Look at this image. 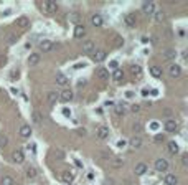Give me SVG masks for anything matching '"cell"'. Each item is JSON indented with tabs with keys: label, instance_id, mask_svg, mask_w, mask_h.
Listing matches in <instances>:
<instances>
[{
	"label": "cell",
	"instance_id": "obj_43",
	"mask_svg": "<svg viewBox=\"0 0 188 185\" xmlns=\"http://www.w3.org/2000/svg\"><path fill=\"white\" fill-rule=\"evenodd\" d=\"M63 116H66V117H69V116H71V111H69L68 108H64V109H63Z\"/></svg>",
	"mask_w": 188,
	"mask_h": 185
},
{
	"label": "cell",
	"instance_id": "obj_18",
	"mask_svg": "<svg viewBox=\"0 0 188 185\" xmlns=\"http://www.w3.org/2000/svg\"><path fill=\"white\" fill-rule=\"evenodd\" d=\"M61 179H63L66 183H71L73 180H74V174H73L71 170H64V172H63V175H61Z\"/></svg>",
	"mask_w": 188,
	"mask_h": 185
},
{
	"label": "cell",
	"instance_id": "obj_16",
	"mask_svg": "<svg viewBox=\"0 0 188 185\" xmlns=\"http://www.w3.org/2000/svg\"><path fill=\"white\" fill-rule=\"evenodd\" d=\"M86 35V27L84 25H76L74 27V38H83Z\"/></svg>",
	"mask_w": 188,
	"mask_h": 185
},
{
	"label": "cell",
	"instance_id": "obj_34",
	"mask_svg": "<svg viewBox=\"0 0 188 185\" xmlns=\"http://www.w3.org/2000/svg\"><path fill=\"white\" fill-rule=\"evenodd\" d=\"M122 165H124V160H122V159L117 157V159L112 160V167H114V168H121Z\"/></svg>",
	"mask_w": 188,
	"mask_h": 185
},
{
	"label": "cell",
	"instance_id": "obj_22",
	"mask_svg": "<svg viewBox=\"0 0 188 185\" xmlns=\"http://www.w3.org/2000/svg\"><path fill=\"white\" fill-rule=\"evenodd\" d=\"M15 25L20 27V28H27L28 25H30V22H28V18H27V17H18V18H17V22H15Z\"/></svg>",
	"mask_w": 188,
	"mask_h": 185
},
{
	"label": "cell",
	"instance_id": "obj_47",
	"mask_svg": "<svg viewBox=\"0 0 188 185\" xmlns=\"http://www.w3.org/2000/svg\"><path fill=\"white\" fill-rule=\"evenodd\" d=\"M104 185H114V180H111V179H106V180H104Z\"/></svg>",
	"mask_w": 188,
	"mask_h": 185
},
{
	"label": "cell",
	"instance_id": "obj_9",
	"mask_svg": "<svg viewBox=\"0 0 188 185\" xmlns=\"http://www.w3.org/2000/svg\"><path fill=\"white\" fill-rule=\"evenodd\" d=\"M27 63H28V66H36V65L40 63V55L38 53H31V55L28 56Z\"/></svg>",
	"mask_w": 188,
	"mask_h": 185
},
{
	"label": "cell",
	"instance_id": "obj_32",
	"mask_svg": "<svg viewBox=\"0 0 188 185\" xmlns=\"http://www.w3.org/2000/svg\"><path fill=\"white\" fill-rule=\"evenodd\" d=\"M155 20H157V22H163V20H165V12L163 10H158V12H155Z\"/></svg>",
	"mask_w": 188,
	"mask_h": 185
},
{
	"label": "cell",
	"instance_id": "obj_31",
	"mask_svg": "<svg viewBox=\"0 0 188 185\" xmlns=\"http://www.w3.org/2000/svg\"><path fill=\"white\" fill-rule=\"evenodd\" d=\"M130 71H132L134 76H142V68L139 66V65H134V66H130Z\"/></svg>",
	"mask_w": 188,
	"mask_h": 185
},
{
	"label": "cell",
	"instance_id": "obj_13",
	"mask_svg": "<svg viewBox=\"0 0 188 185\" xmlns=\"http://www.w3.org/2000/svg\"><path fill=\"white\" fill-rule=\"evenodd\" d=\"M129 146L134 147V149H140L142 147V139L139 137V135H134V137L129 141Z\"/></svg>",
	"mask_w": 188,
	"mask_h": 185
},
{
	"label": "cell",
	"instance_id": "obj_7",
	"mask_svg": "<svg viewBox=\"0 0 188 185\" xmlns=\"http://www.w3.org/2000/svg\"><path fill=\"white\" fill-rule=\"evenodd\" d=\"M73 98H74V94H73L71 89H64V91L60 94V101H63V102H69Z\"/></svg>",
	"mask_w": 188,
	"mask_h": 185
},
{
	"label": "cell",
	"instance_id": "obj_6",
	"mask_svg": "<svg viewBox=\"0 0 188 185\" xmlns=\"http://www.w3.org/2000/svg\"><path fill=\"white\" fill-rule=\"evenodd\" d=\"M168 75H170L172 78H178L180 75H182V66H180V65H170Z\"/></svg>",
	"mask_w": 188,
	"mask_h": 185
},
{
	"label": "cell",
	"instance_id": "obj_38",
	"mask_svg": "<svg viewBox=\"0 0 188 185\" xmlns=\"http://www.w3.org/2000/svg\"><path fill=\"white\" fill-rule=\"evenodd\" d=\"M130 111H132V113H139V111H140V106H139V104H132V106H130Z\"/></svg>",
	"mask_w": 188,
	"mask_h": 185
},
{
	"label": "cell",
	"instance_id": "obj_17",
	"mask_svg": "<svg viewBox=\"0 0 188 185\" xmlns=\"http://www.w3.org/2000/svg\"><path fill=\"white\" fill-rule=\"evenodd\" d=\"M96 76L99 78V80H103V81H106V80H109V71L106 68H99L96 71Z\"/></svg>",
	"mask_w": 188,
	"mask_h": 185
},
{
	"label": "cell",
	"instance_id": "obj_12",
	"mask_svg": "<svg viewBox=\"0 0 188 185\" xmlns=\"http://www.w3.org/2000/svg\"><path fill=\"white\" fill-rule=\"evenodd\" d=\"M20 135H22L23 139H27V137H30L31 135V127L28 126V124H23L22 127H20V132H18Z\"/></svg>",
	"mask_w": 188,
	"mask_h": 185
},
{
	"label": "cell",
	"instance_id": "obj_30",
	"mask_svg": "<svg viewBox=\"0 0 188 185\" xmlns=\"http://www.w3.org/2000/svg\"><path fill=\"white\" fill-rule=\"evenodd\" d=\"M114 80L116 81H121V80H124V71H122L121 68H117V69H114Z\"/></svg>",
	"mask_w": 188,
	"mask_h": 185
},
{
	"label": "cell",
	"instance_id": "obj_21",
	"mask_svg": "<svg viewBox=\"0 0 188 185\" xmlns=\"http://www.w3.org/2000/svg\"><path fill=\"white\" fill-rule=\"evenodd\" d=\"M150 75H152L154 78H162L163 71H162V68H160V66H157V65H154V66L150 68Z\"/></svg>",
	"mask_w": 188,
	"mask_h": 185
},
{
	"label": "cell",
	"instance_id": "obj_11",
	"mask_svg": "<svg viewBox=\"0 0 188 185\" xmlns=\"http://www.w3.org/2000/svg\"><path fill=\"white\" fill-rule=\"evenodd\" d=\"M60 99V94L58 93H55V91H51V93H48V96H46V101H48V104L50 106H55L56 104V101Z\"/></svg>",
	"mask_w": 188,
	"mask_h": 185
},
{
	"label": "cell",
	"instance_id": "obj_50",
	"mask_svg": "<svg viewBox=\"0 0 188 185\" xmlns=\"http://www.w3.org/2000/svg\"><path fill=\"white\" fill-rule=\"evenodd\" d=\"M132 96H134L132 91H127V93H125V98H132Z\"/></svg>",
	"mask_w": 188,
	"mask_h": 185
},
{
	"label": "cell",
	"instance_id": "obj_26",
	"mask_svg": "<svg viewBox=\"0 0 188 185\" xmlns=\"http://www.w3.org/2000/svg\"><path fill=\"white\" fill-rule=\"evenodd\" d=\"M124 23L127 27H134V25H136V15H132V13L125 15V17H124Z\"/></svg>",
	"mask_w": 188,
	"mask_h": 185
},
{
	"label": "cell",
	"instance_id": "obj_24",
	"mask_svg": "<svg viewBox=\"0 0 188 185\" xmlns=\"http://www.w3.org/2000/svg\"><path fill=\"white\" fill-rule=\"evenodd\" d=\"M167 149H168V152H170L172 155H175V154H178V152H180L178 144H177V142H173V141L168 142V147H167Z\"/></svg>",
	"mask_w": 188,
	"mask_h": 185
},
{
	"label": "cell",
	"instance_id": "obj_23",
	"mask_svg": "<svg viewBox=\"0 0 188 185\" xmlns=\"http://www.w3.org/2000/svg\"><path fill=\"white\" fill-rule=\"evenodd\" d=\"M36 177H38V170H36L35 167H27V179L33 180Z\"/></svg>",
	"mask_w": 188,
	"mask_h": 185
},
{
	"label": "cell",
	"instance_id": "obj_28",
	"mask_svg": "<svg viewBox=\"0 0 188 185\" xmlns=\"http://www.w3.org/2000/svg\"><path fill=\"white\" fill-rule=\"evenodd\" d=\"M125 111H127V109H125L124 104H116V106H114V113H116L117 116H124Z\"/></svg>",
	"mask_w": 188,
	"mask_h": 185
},
{
	"label": "cell",
	"instance_id": "obj_20",
	"mask_svg": "<svg viewBox=\"0 0 188 185\" xmlns=\"http://www.w3.org/2000/svg\"><path fill=\"white\" fill-rule=\"evenodd\" d=\"M94 50V42L92 40H86V42H83V51L84 53H91Z\"/></svg>",
	"mask_w": 188,
	"mask_h": 185
},
{
	"label": "cell",
	"instance_id": "obj_35",
	"mask_svg": "<svg viewBox=\"0 0 188 185\" xmlns=\"http://www.w3.org/2000/svg\"><path fill=\"white\" fill-rule=\"evenodd\" d=\"M7 142H9V137L5 134H0V147H5Z\"/></svg>",
	"mask_w": 188,
	"mask_h": 185
},
{
	"label": "cell",
	"instance_id": "obj_36",
	"mask_svg": "<svg viewBox=\"0 0 188 185\" xmlns=\"http://www.w3.org/2000/svg\"><path fill=\"white\" fill-rule=\"evenodd\" d=\"M31 117H33V122H36V124H40V122H42V114L36 113V111L33 113V116H31Z\"/></svg>",
	"mask_w": 188,
	"mask_h": 185
},
{
	"label": "cell",
	"instance_id": "obj_1",
	"mask_svg": "<svg viewBox=\"0 0 188 185\" xmlns=\"http://www.w3.org/2000/svg\"><path fill=\"white\" fill-rule=\"evenodd\" d=\"M42 9H43V12H46V13H55V12L58 10V5H56V2H53V0H43Z\"/></svg>",
	"mask_w": 188,
	"mask_h": 185
},
{
	"label": "cell",
	"instance_id": "obj_3",
	"mask_svg": "<svg viewBox=\"0 0 188 185\" xmlns=\"http://www.w3.org/2000/svg\"><path fill=\"white\" fill-rule=\"evenodd\" d=\"M163 127H165L167 132H175V131L178 129V122L175 121V119H167L165 124H163Z\"/></svg>",
	"mask_w": 188,
	"mask_h": 185
},
{
	"label": "cell",
	"instance_id": "obj_5",
	"mask_svg": "<svg viewBox=\"0 0 188 185\" xmlns=\"http://www.w3.org/2000/svg\"><path fill=\"white\" fill-rule=\"evenodd\" d=\"M96 135L99 139H107L109 137V129L106 126H97L96 127Z\"/></svg>",
	"mask_w": 188,
	"mask_h": 185
},
{
	"label": "cell",
	"instance_id": "obj_39",
	"mask_svg": "<svg viewBox=\"0 0 188 185\" xmlns=\"http://www.w3.org/2000/svg\"><path fill=\"white\" fill-rule=\"evenodd\" d=\"M13 43H17V36H15V35H10V36H9V45H13Z\"/></svg>",
	"mask_w": 188,
	"mask_h": 185
},
{
	"label": "cell",
	"instance_id": "obj_45",
	"mask_svg": "<svg viewBox=\"0 0 188 185\" xmlns=\"http://www.w3.org/2000/svg\"><path fill=\"white\" fill-rule=\"evenodd\" d=\"M109 66H111V68H114V69H117V61H116V60H112L111 63H109Z\"/></svg>",
	"mask_w": 188,
	"mask_h": 185
},
{
	"label": "cell",
	"instance_id": "obj_14",
	"mask_svg": "<svg viewBox=\"0 0 188 185\" xmlns=\"http://www.w3.org/2000/svg\"><path fill=\"white\" fill-rule=\"evenodd\" d=\"M12 160H13V162H17V164H22L23 160H25V155H23L22 150H15L13 154H12Z\"/></svg>",
	"mask_w": 188,
	"mask_h": 185
},
{
	"label": "cell",
	"instance_id": "obj_2",
	"mask_svg": "<svg viewBox=\"0 0 188 185\" xmlns=\"http://www.w3.org/2000/svg\"><path fill=\"white\" fill-rule=\"evenodd\" d=\"M167 168H168V160H165L162 157L155 160V170L157 172H167Z\"/></svg>",
	"mask_w": 188,
	"mask_h": 185
},
{
	"label": "cell",
	"instance_id": "obj_37",
	"mask_svg": "<svg viewBox=\"0 0 188 185\" xmlns=\"http://www.w3.org/2000/svg\"><path fill=\"white\" fill-rule=\"evenodd\" d=\"M132 129H134V132H140V131H142V124H140V122H136V124H134L132 126Z\"/></svg>",
	"mask_w": 188,
	"mask_h": 185
},
{
	"label": "cell",
	"instance_id": "obj_48",
	"mask_svg": "<svg viewBox=\"0 0 188 185\" xmlns=\"http://www.w3.org/2000/svg\"><path fill=\"white\" fill-rule=\"evenodd\" d=\"M86 84V80H79V81H78V86H79V88H81V86H84Z\"/></svg>",
	"mask_w": 188,
	"mask_h": 185
},
{
	"label": "cell",
	"instance_id": "obj_40",
	"mask_svg": "<svg viewBox=\"0 0 188 185\" xmlns=\"http://www.w3.org/2000/svg\"><path fill=\"white\" fill-rule=\"evenodd\" d=\"M163 139H165V135H163V134H157V135H155V141H157V142H162Z\"/></svg>",
	"mask_w": 188,
	"mask_h": 185
},
{
	"label": "cell",
	"instance_id": "obj_44",
	"mask_svg": "<svg viewBox=\"0 0 188 185\" xmlns=\"http://www.w3.org/2000/svg\"><path fill=\"white\" fill-rule=\"evenodd\" d=\"M158 126H160L158 122H152V124H150V129H152V131H157V129H158Z\"/></svg>",
	"mask_w": 188,
	"mask_h": 185
},
{
	"label": "cell",
	"instance_id": "obj_46",
	"mask_svg": "<svg viewBox=\"0 0 188 185\" xmlns=\"http://www.w3.org/2000/svg\"><path fill=\"white\" fill-rule=\"evenodd\" d=\"M125 146V141H124V139H121V141H117V147H121V149H122V147H124Z\"/></svg>",
	"mask_w": 188,
	"mask_h": 185
},
{
	"label": "cell",
	"instance_id": "obj_49",
	"mask_svg": "<svg viewBox=\"0 0 188 185\" xmlns=\"http://www.w3.org/2000/svg\"><path fill=\"white\" fill-rule=\"evenodd\" d=\"M28 149H31V152H35L36 150V146H35V144H30V146H28Z\"/></svg>",
	"mask_w": 188,
	"mask_h": 185
},
{
	"label": "cell",
	"instance_id": "obj_25",
	"mask_svg": "<svg viewBox=\"0 0 188 185\" xmlns=\"http://www.w3.org/2000/svg\"><path fill=\"white\" fill-rule=\"evenodd\" d=\"M134 172H136V175H144L147 172V165H145V164H142V162L137 164L136 168H134Z\"/></svg>",
	"mask_w": 188,
	"mask_h": 185
},
{
	"label": "cell",
	"instance_id": "obj_10",
	"mask_svg": "<svg viewBox=\"0 0 188 185\" xmlns=\"http://www.w3.org/2000/svg\"><path fill=\"white\" fill-rule=\"evenodd\" d=\"M40 50H42L43 53H48L53 50V42H50V40H43L42 43H40Z\"/></svg>",
	"mask_w": 188,
	"mask_h": 185
},
{
	"label": "cell",
	"instance_id": "obj_4",
	"mask_svg": "<svg viewBox=\"0 0 188 185\" xmlns=\"http://www.w3.org/2000/svg\"><path fill=\"white\" fill-rule=\"evenodd\" d=\"M142 12H144L145 15H154L155 13V3L154 2H144V5H142Z\"/></svg>",
	"mask_w": 188,
	"mask_h": 185
},
{
	"label": "cell",
	"instance_id": "obj_42",
	"mask_svg": "<svg viewBox=\"0 0 188 185\" xmlns=\"http://www.w3.org/2000/svg\"><path fill=\"white\" fill-rule=\"evenodd\" d=\"M182 164H183V165H186V164H188V154H183V157H182Z\"/></svg>",
	"mask_w": 188,
	"mask_h": 185
},
{
	"label": "cell",
	"instance_id": "obj_27",
	"mask_svg": "<svg viewBox=\"0 0 188 185\" xmlns=\"http://www.w3.org/2000/svg\"><path fill=\"white\" fill-rule=\"evenodd\" d=\"M175 56H177V51L173 48H168V50L163 51V60H173Z\"/></svg>",
	"mask_w": 188,
	"mask_h": 185
},
{
	"label": "cell",
	"instance_id": "obj_19",
	"mask_svg": "<svg viewBox=\"0 0 188 185\" xmlns=\"http://www.w3.org/2000/svg\"><path fill=\"white\" fill-rule=\"evenodd\" d=\"M106 55H107V53H106L104 50H97L96 55H94V61H96V63H103V61L106 60Z\"/></svg>",
	"mask_w": 188,
	"mask_h": 185
},
{
	"label": "cell",
	"instance_id": "obj_15",
	"mask_svg": "<svg viewBox=\"0 0 188 185\" xmlns=\"http://www.w3.org/2000/svg\"><path fill=\"white\" fill-rule=\"evenodd\" d=\"M163 180H165L167 185H177V183H178V177L175 175V174H167Z\"/></svg>",
	"mask_w": 188,
	"mask_h": 185
},
{
	"label": "cell",
	"instance_id": "obj_33",
	"mask_svg": "<svg viewBox=\"0 0 188 185\" xmlns=\"http://www.w3.org/2000/svg\"><path fill=\"white\" fill-rule=\"evenodd\" d=\"M0 182H2V185H13V179L9 177V175H3Z\"/></svg>",
	"mask_w": 188,
	"mask_h": 185
},
{
	"label": "cell",
	"instance_id": "obj_8",
	"mask_svg": "<svg viewBox=\"0 0 188 185\" xmlns=\"http://www.w3.org/2000/svg\"><path fill=\"white\" fill-rule=\"evenodd\" d=\"M103 17H101L99 13H94V15H91V25L92 27H96V28H99V27H103Z\"/></svg>",
	"mask_w": 188,
	"mask_h": 185
},
{
	"label": "cell",
	"instance_id": "obj_41",
	"mask_svg": "<svg viewBox=\"0 0 188 185\" xmlns=\"http://www.w3.org/2000/svg\"><path fill=\"white\" fill-rule=\"evenodd\" d=\"M10 76H12V80H15V78H18V76H20V71H18V69H17V71H12V73H10Z\"/></svg>",
	"mask_w": 188,
	"mask_h": 185
},
{
	"label": "cell",
	"instance_id": "obj_29",
	"mask_svg": "<svg viewBox=\"0 0 188 185\" xmlns=\"http://www.w3.org/2000/svg\"><path fill=\"white\" fill-rule=\"evenodd\" d=\"M56 83H58L60 86H66V83H68V78L63 75V73H58L56 75Z\"/></svg>",
	"mask_w": 188,
	"mask_h": 185
}]
</instances>
